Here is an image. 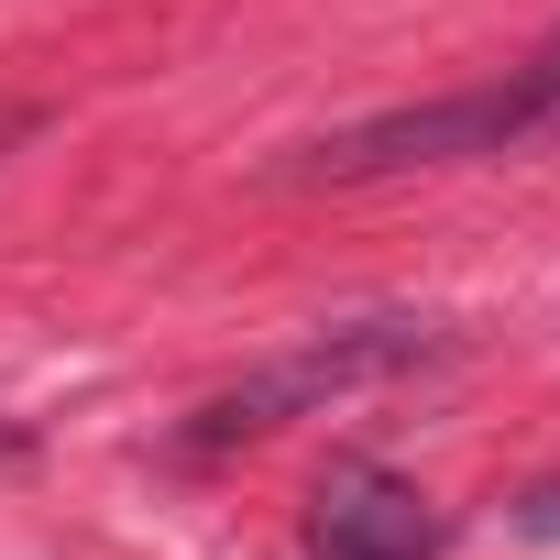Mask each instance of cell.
<instances>
[{"instance_id": "1", "label": "cell", "mask_w": 560, "mask_h": 560, "mask_svg": "<svg viewBox=\"0 0 560 560\" xmlns=\"http://www.w3.org/2000/svg\"><path fill=\"white\" fill-rule=\"evenodd\" d=\"M429 352H440V319H418V308L330 319V330H308V341H287V352H264L253 374H231V385L176 429V451H187V462H209V451L275 440V429H298V418H330L341 396L396 385V374H407V363H429Z\"/></svg>"}, {"instance_id": "2", "label": "cell", "mask_w": 560, "mask_h": 560, "mask_svg": "<svg viewBox=\"0 0 560 560\" xmlns=\"http://www.w3.org/2000/svg\"><path fill=\"white\" fill-rule=\"evenodd\" d=\"M560 132V34L505 67L494 89H451V100H418V110H374L330 143H308L287 176H330V187H363V176H407V165H483V154H527Z\"/></svg>"}, {"instance_id": "3", "label": "cell", "mask_w": 560, "mask_h": 560, "mask_svg": "<svg viewBox=\"0 0 560 560\" xmlns=\"http://www.w3.org/2000/svg\"><path fill=\"white\" fill-rule=\"evenodd\" d=\"M440 505L374 451H341L308 483V560H440Z\"/></svg>"}, {"instance_id": "4", "label": "cell", "mask_w": 560, "mask_h": 560, "mask_svg": "<svg viewBox=\"0 0 560 560\" xmlns=\"http://www.w3.org/2000/svg\"><path fill=\"white\" fill-rule=\"evenodd\" d=\"M34 132H45V110H34V100H12V110H0V154H12V143H34Z\"/></svg>"}, {"instance_id": "5", "label": "cell", "mask_w": 560, "mask_h": 560, "mask_svg": "<svg viewBox=\"0 0 560 560\" xmlns=\"http://www.w3.org/2000/svg\"><path fill=\"white\" fill-rule=\"evenodd\" d=\"M527 527H538V538H560V483H538V494H527Z\"/></svg>"}, {"instance_id": "6", "label": "cell", "mask_w": 560, "mask_h": 560, "mask_svg": "<svg viewBox=\"0 0 560 560\" xmlns=\"http://www.w3.org/2000/svg\"><path fill=\"white\" fill-rule=\"evenodd\" d=\"M23 451H34V429H23V418H0V462H23Z\"/></svg>"}]
</instances>
